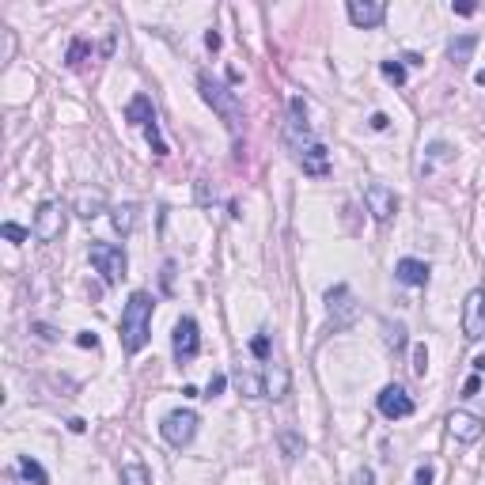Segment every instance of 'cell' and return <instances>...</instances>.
I'll use <instances>...</instances> for the list:
<instances>
[{
    "mask_svg": "<svg viewBox=\"0 0 485 485\" xmlns=\"http://www.w3.org/2000/svg\"><path fill=\"white\" fill-rule=\"evenodd\" d=\"M205 46H209V50H220V34L209 31V34H205Z\"/></svg>",
    "mask_w": 485,
    "mask_h": 485,
    "instance_id": "40",
    "label": "cell"
},
{
    "mask_svg": "<svg viewBox=\"0 0 485 485\" xmlns=\"http://www.w3.org/2000/svg\"><path fill=\"white\" fill-rule=\"evenodd\" d=\"M432 478H436V474H432V466H417V474H414V485H432Z\"/></svg>",
    "mask_w": 485,
    "mask_h": 485,
    "instance_id": "32",
    "label": "cell"
},
{
    "mask_svg": "<svg viewBox=\"0 0 485 485\" xmlns=\"http://www.w3.org/2000/svg\"><path fill=\"white\" fill-rule=\"evenodd\" d=\"M474 371H485V357H474Z\"/></svg>",
    "mask_w": 485,
    "mask_h": 485,
    "instance_id": "41",
    "label": "cell"
},
{
    "mask_svg": "<svg viewBox=\"0 0 485 485\" xmlns=\"http://www.w3.org/2000/svg\"><path fill=\"white\" fill-rule=\"evenodd\" d=\"M250 353H254L258 360H269V338H266V334H258V338L250 341Z\"/></svg>",
    "mask_w": 485,
    "mask_h": 485,
    "instance_id": "30",
    "label": "cell"
},
{
    "mask_svg": "<svg viewBox=\"0 0 485 485\" xmlns=\"http://www.w3.org/2000/svg\"><path fill=\"white\" fill-rule=\"evenodd\" d=\"M64 209L57 201H42L39 205V212H34V224H31V231H34V239L39 242H53V239H61L64 235Z\"/></svg>",
    "mask_w": 485,
    "mask_h": 485,
    "instance_id": "8",
    "label": "cell"
},
{
    "mask_svg": "<svg viewBox=\"0 0 485 485\" xmlns=\"http://www.w3.org/2000/svg\"><path fill=\"white\" fill-rule=\"evenodd\" d=\"M353 485H376V474H371L368 466H360V470L353 474Z\"/></svg>",
    "mask_w": 485,
    "mask_h": 485,
    "instance_id": "35",
    "label": "cell"
},
{
    "mask_svg": "<svg viewBox=\"0 0 485 485\" xmlns=\"http://www.w3.org/2000/svg\"><path fill=\"white\" fill-rule=\"evenodd\" d=\"M285 144H288V152H292V160L300 163L307 175H315V179L330 175V152H326V144L311 133V125H307V102L300 95H292V102H288Z\"/></svg>",
    "mask_w": 485,
    "mask_h": 485,
    "instance_id": "1",
    "label": "cell"
},
{
    "mask_svg": "<svg viewBox=\"0 0 485 485\" xmlns=\"http://www.w3.org/2000/svg\"><path fill=\"white\" fill-rule=\"evenodd\" d=\"M345 12H349V23L364 27V31H371V27H379L387 20V4H383V0H349Z\"/></svg>",
    "mask_w": 485,
    "mask_h": 485,
    "instance_id": "13",
    "label": "cell"
},
{
    "mask_svg": "<svg viewBox=\"0 0 485 485\" xmlns=\"http://www.w3.org/2000/svg\"><path fill=\"white\" fill-rule=\"evenodd\" d=\"M463 334L466 341L485 338V288H470L463 300Z\"/></svg>",
    "mask_w": 485,
    "mask_h": 485,
    "instance_id": "9",
    "label": "cell"
},
{
    "mask_svg": "<svg viewBox=\"0 0 485 485\" xmlns=\"http://www.w3.org/2000/svg\"><path fill=\"white\" fill-rule=\"evenodd\" d=\"M83 53H88V42H83V39H76V42L69 46V57H64V61H69V64H80V57H83Z\"/></svg>",
    "mask_w": 485,
    "mask_h": 485,
    "instance_id": "31",
    "label": "cell"
},
{
    "mask_svg": "<svg viewBox=\"0 0 485 485\" xmlns=\"http://www.w3.org/2000/svg\"><path fill=\"white\" fill-rule=\"evenodd\" d=\"M455 12H459V15H474V12H478V4H470V0H463V4H455Z\"/></svg>",
    "mask_w": 485,
    "mask_h": 485,
    "instance_id": "39",
    "label": "cell"
},
{
    "mask_svg": "<svg viewBox=\"0 0 485 485\" xmlns=\"http://www.w3.org/2000/svg\"><path fill=\"white\" fill-rule=\"evenodd\" d=\"M262 383H266V398H273V402H281V398L288 395V368L285 364H266V376H262Z\"/></svg>",
    "mask_w": 485,
    "mask_h": 485,
    "instance_id": "15",
    "label": "cell"
},
{
    "mask_svg": "<svg viewBox=\"0 0 485 485\" xmlns=\"http://www.w3.org/2000/svg\"><path fill=\"white\" fill-rule=\"evenodd\" d=\"M364 205H368V212L379 224H387L398 212V193L390 190V186H383V182H371L368 190H364Z\"/></svg>",
    "mask_w": 485,
    "mask_h": 485,
    "instance_id": "12",
    "label": "cell"
},
{
    "mask_svg": "<svg viewBox=\"0 0 485 485\" xmlns=\"http://www.w3.org/2000/svg\"><path fill=\"white\" fill-rule=\"evenodd\" d=\"M121 485H152V474H148L144 463L129 459V463H121Z\"/></svg>",
    "mask_w": 485,
    "mask_h": 485,
    "instance_id": "21",
    "label": "cell"
},
{
    "mask_svg": "<svg viewBox=\"0 0 485 485\" xmlns=\"http://www.w3.org/2000/svg\"><path fill=\"white\" fill-rule=\"evenodd\" d=\"M447 432L459 444H478L481 432H485V421L478 414H470V409H451V414H447Z\"/></svg>",
    "mask_w": 485,
    "mask_h": 485,
    "instance_id": "11",
    "label": "cell"
},
{
    "mask_svg": "<svg viewBox=\"0 0 485 485\" xmlns=\"http://www.w3.org/2000/svg\"><path fill=\"white\" fill-rule=\"evenodd\" d=\"M383 334H387V349H395V353H402L406 345H409L402 322H383Z\"/></svg>",
    "mask_w": 485,
    "mask_h": 485,
    "instance_id": "24",
    "label": "cell"
},
{
    "mask_svg": "<svg viewBox=\"0 0 485 485\" xmlns=\"http://www.w3.org/2000/svg\"><path fill=\"white\" fill-rule=\"evenodd\" d=\"M0 231H4V239H8V242H27V239L34 235L31 228H20L15 220H4V228H0Z\"/></svg>",
    "mask_w": 485,
    "mask_h": 485,
    "instance_id": "25",
    "label": "cell"
},
{
    "mask_svg": "<svg viewBox=\"0 0 485 485\" xmlns=\"http://www.w3.org/2000/svg\"><path fill=\"white\" fill-rule=\"evenodd\" d=\"M88 258H91V266H95V273H102L107 285H118L121 277H125V269H129V258H125V250H121L118 242L95 239L88 247Z\"/></svg>",
    "mask_w": 485,
    "mask_h": 485,
    "instance_id": "4",
    "label": "cell"
},
{
    "mask_svg": "<svg viewBox=\"0 0 485 485\" xmlns=\"http://www.w3.org/2000/svg\"><path fill=\"white\" fill-rule=\"evenodd\" d=\"M160 281H163V292H171V288H175V262H163Z\"/></svg>",
    "mask_w": 485,
    "mask_h": 485,
    "instance_id": "34",
    "label": "cell"
},
{
    "mask_svg": "<svg viewBox=\"0 0 485 485\" xmlns=\"http://www.w3.org/2000/svg\"><path fill=\"white\" fill-rule=\"evenodd\" d=\"M224 387H228V376H220V371H217V376L209 379V387H205V398H217V395H224Z\"/></svg>",
    "mask_w": 485,
    "mask_h": 485,
    "instance_id": "29",
    "label": "cell"
},
{
    "mask_svg": "<svg viewBox=\"0 0 485 485\" xmlns=\"http://www.w3.org/2000/svg\"><path fill=\"white\" fill-rule=\"evenodd\" d=\"M31 330L39 334V338H46V341H53V338H57V334H53V330H50V326H46V322H31Z\"/></svg>",
    "mask_w": 485,
    "mask_h": 485,
    "instance_id": "37",
    "label": "cell"
},
{
    "mask_svg": "<svg viewBox=\"0 0 485 485\" xmlns=\"http://www.w3.org/2000/svg\"><path fill=\"white\" fill-rule=\"evenodd\" d=\"M326 311H330L334 330H349V326L360 319V303H357V296H353V288L349 285H334L330 292H326Z\"/></svg>",
    "mask_w": 485,
    "mask_h": 485,
    "instance_id": "6",
    "label": "cell"
},
{
    "mask_svg": "<svg viewBox=\"0 0 485 485\" xmlns=\"http://www.w3.org/2000/svg\"><path fill=\"white\" fill-rule=\"evenodd\" d=\"M198 414H193V409H171V414H167L163 417V421H160V436H163V440L167 444H171V447H179V451H182V447H190L193 444V436H198Z\"/></svg>",
    "mask_w": 485,
    "mask_h": 485,
    "instance_id": "5",
    "label": "cell"
},
{
    "mask_svg": "<svg viewBox=\"0 0 485 485\" xmlns=\"http://www.w3.org/2000/svg\"><path fill=\"white\" fill-rule=\"evenodd\" d=\"M20 474L31 485H50V474L42 470V463L39 459H31V455H20Z\"/></svg>",
    "mask_w": 485,
    "mask_h": 485,
    "instance_id": "22",
    "label": "cell"
},
{
    "mask_svg": "<svg viewBox=\"0 0 485 485\" xmlns=\"http://www.w3.org/2000/svg\"><path fill=\"white\" fill-rule=\"evenodd\" d=\"M425 152H428V160H451V144L447 141H432Z\"/></svg>",
    "mask_w": 485,
    "mask_h": 485,
    "instance_id": "28",
    "label": "cell"
},
{
    "mask_svg": "<svg viewBox=\"0 0 485 485\" xmlns=\"http://www.w3.org/2000/svg\"><path fill=\"white\" fill-rule=\"evenodd\" d=\"M414 371L417 376L428 371V345H414Z\"/></svg>",
    "mask_w": 485,
    "mask_h": 485,
    "instance_id": "27",
    "label": "cell"
},
{
    "mask_svg": "<svg viewBox=\"0 0 485 485\" xmlns=\"http://www.w3.org/2000/svg\"><path fill=\"white\" fill-rule=\"evenodd\" d=\"M428 262H421V258H402V262L395 266V281L406 285V288H425L428 285Z\"/></svg>",
    "mask_w": 485,
    "mask_h": 485,
    "instance_id": "14",
    "label": "cell"
},
{
    "mask_svg": "<svg viewBox=\"0 0 485 485\" xmlns=\"http://www.w3.org/2000/svg\"><path fill=\"white\" fill-rule=\"evenodd\" d=\"M102 209H107V198L95 190V193H80L76 198V212L83 220H95V217H102Z\"/></svg>",
    "mask_w": 485,
    "mask_h": 485,
    "instance_id": "20",
    "label": "cell"
},
{
    "mask_svg": "<svg viewBox=\"0 0 485 485\" xmlns=\"http://www.w3.org/2000/svg\"><path fill=\"white\" fill-rule=\"evenodd\" d=\"M277 447H281V459L285 463H296L300 455L307 451V440L300 432H296L292 425H285V428H277Z\"/></svg>",
    "mask_w": 485,
    "mask_h": 485,
    "instance_id": "16",
    "label": "cell"
},
{
    "mask_svg": "<svg viewBox=\"0 0 485 485\" xmlns=\"http://www.w3.org/2000/svg\"><path fill=\"white\" fill-rule=\"evenodd\" d=\"M76 345H80V349H99V338L91 330H80L76 334Z\"/></svg>",
    "mask_w": 485,
    "mask_h": 485,
    "instance_id": "33",
    "label": "cell"
},
{
    "mask_svg": "<svg viewBox=\"0 0 485 485\" xmlns=\"http://www.w3.org/2000/svg\"><path fill=\"white\" fill-rule=\"evenodd\" d=\"M198 88H201V99L224 118V125H228L231 133H239V125H242V102H239L235 91L224 88V83L217 76H209V72H201V76H198Z\"/></svg>",
    "mask_w": 485,
    "mask_h": 485,
    "instance_id": "3",
    "label": "cell"
},
{
    "mask_svg": "<svg viewBox=\"0 0 485 485\" xmlns=\"http://www.w3.org/2000/svg\"><path fill=\"white\" fill-rule=\"evenodd\" d=\"M137 220H141V205H133V201L114 205V209H110V224H114L118 235H133Z\"/></svg>",
    "mask_w": 485,
    "mask_h": 485,
    "instance_id": "18",
    "label": "cell"
},
{
    "mask_svg": "<svg viewBox=\"0 0 485 485\" xmlns=\"http://www.w3.org/2000/svg\"><path fill=\"white\" fill-rule=\"evenodd\" d=\"M171 353H175V360H179V364H190V360L201 353V326H198V319L182 315V319L175 322V334H171Z\"/></svg>",
    "mask_w": 485,
    "mask_h": 485,
    "instance_id": "7",
    "label": "cell"
},
{
    "mask_svg": "<svg viewBox=\"0 0 485 485\" xmlns=\"http://www.w3.org/2000/svg\"><path fill=\"white\" fill-rule=\"evenodd\" d=\"M474 80H478V83H481V88H485V72H478V76H474Z\"/></svg>",
    "mask_w": 485,
    "mask_h": 485,
    "instance_id": "42",
    "label": "cell"
},
{
    "mask_svg": "<svg viewBox=\"0 0 485 485\" xmlns=\"http://www.w3.org/2000/svg\"><path fill=\"white\" fill-rule=\"evenodd\" d=\"M474 50H478V34H455V39L447 42V61H451V64H466L474 57Z\"/></svg>",
    "mask_w": 485,
    "mask_h": 485,
    "instance_id": "19",
    "label": "cell"
},
{
    "mask_svg": "<svg viewBox=\"0 0 485 485\" xmlns=\"http://www.w3.org/2000/svg\"><path fill=\"white\" fill-rule=\"evenodd\" d=\"M387 125H390V118L383 114V110H376V114H371V129H376V133H383Z\"/></svg>",
    "mask_w": 485,
    "mask_h": 485,
    "instance_id": "36",
    "label": "cell"
},
{
    "mask_svg": "<svg viewBox=\"0 0 485 485\" xmlns=\"http://www.w3.org/2000/svg\"><path fill=\"white\" fill-rule=\"evenodd\" d=\"M478 390H481V379H478V376H470V379H466V387H463V395L470 398V395H478Z\"/></svg>",
    "mask_w": 485,
    "mask_h": 485,
    "instance_id": "38",
    "label": "cell"
},
{
    "mask_svg": "<svg viewBox=\"0 0 485 485\" xmlns=\"http://www.w3.org/2000/svg\"><path fill=\"white\" fill-rule=\"evenodd\" d=\"M152 311H156V300L144 292V288H137V292L125 300V307H121L118 338H121V349H125L129 357H137V353L148 345V338H152Z\"/></svg>",
    "mask_w": 485,
    "mask_h": 485,
    "instance_id": "2",
    "label": "cell"
},
{
    "mask_svg": "<svg viewBox=\"0 0 485 485\" xmlns=\"http://www.w3.org/2000/svg\"><path fill=\"white\" fill-rule=\"evenodd\" d=\"M235 387H239L247 398H266V383H262L258 376H250V371H235Z\"/></svg>",
    "mask_w": 485,
    "mask_h": 485,
    "instance_id": "23",
    "label": "cell"
},
{
    "mask_svg": "<svg viewBox=\"0 0 485 485\" xmlns=\"http://www.w3.org/2000/svg\"><path fill=\"white\" fill-rule=\"evenodd\" d=\"M376 406H379V414H383V417H390V421H402V417L414 414V398L406 395L402 383H387L383 390H379Z\"/></svg>",
    "mask_w": 485,
    "mask_h": 485,
    "instance_id": "10",
    "label": "cell"
},
{
    "mask_svg": "<svg viewBox=\"0 0 485 485\" xmlns=\"http://www.w3.org/2000/svg\"><path fill=\"white\" fill-rule=\"evenodd\" d=\"M379 72H383V76H387L390 83H398V88L406 83V69H402L398 61H383V64H379Z\"/></svg>",
    "mask_w": 485,
    "mask_h": 485,
    "instance_id": "26",
    "label": "cell"
},
{
    "mask_svg": "<svg viewBox=\"0 0 485 485\" xmlns=\"http://www.w3.org/2000/svg\"><path fill=\"white\" fill-rule=\"evenodd\" d=\"M125 121H133V125H141V129H148V125H156V107H152V99L148 95H133L125 102Z\"/></svg>",
    "mask_w": 485,
    "mask_h": 485,
    "instance_id": "17",
    "label": "cell"
}]
</instances>
